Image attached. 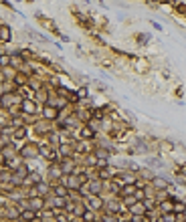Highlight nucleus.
I'll return each instance as SVG.
<instances>
[{"label": "nucleus", "instance_id": "f257e3e1", "mask_svg": "<svg viewBox=\"0 0 186 222\" xmlns=\"http://www.w3.org/2000/svg\"><path fill=\"white\" fill-rule=\"evenodd\" d=\"M22 107H24V111H28V113H35V105H33L31 101H24Z\"/></svg>", "mask_w": 186, "mask_h": 222}, {"label": "nucleus", "instance_id": "f03ea898", "mask_svg": "<svg viewBox=\"0 0 186 222\" xmlns=\"http://www.w3.org/2000/svg\"><path fill=\"white\" fill-rule=\"evenodd\" d=\"M154 186H158V188L162 190V188H166V180H162V178H156V180H154Z\"/></svg>", "mask_w": 186, "mask_h": 222}, {"label": "nucleus", "instance_id": "7ed1b4c3", "mask_svg": "<svg viewBox=\"0 0 186 222\" xmlns=\"http://www.w3.org/2000/svg\"><path fill=\"white\" fill-rule=\"evenodd\" d=\"M8 37H10V35H8V28L2 26V40H8Z\"/></svg>", "mask_w": 186, "mask_h": 222}]
</instances>
